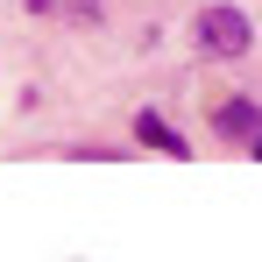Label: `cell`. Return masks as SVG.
Here are the masks:
<instances>
[{"mask_svg": "<svg viewBox=\"0 0 262 262\" xmlns=\"http://www.w3.org/2000/svg\"><path fill=\"white\" fill-rule=\"evenodd\" d=\"M199 50H213V57H241V50H248V21H241L234 7H206V14H199Z\"/></svg>", "mask_w": 262, "mask_h": 262, "instance_id": "6da1fadb", "label": "cell"}, {"mask_svg": "<svg viewBox=\"0 0 262 262\" xmlns=\"http://www.w3.org/2000/svg\"><path fill=\"white\" fill-rule=\"evenodd\" d=\"M220 128L241 135V142H255V135H262V114L248 106V99H227V106H220Z\"/></svg>", "mask_w": 262, "mask_h": 262, "instance_id": "7a4b0ae2", "label": "cell"}, {"mask_svg": "<svg viewBox=\"0 0 262 262\" xmlns=\"http://www.w3.org/2000/svg\"><path fill=\"white\" fill-rule=\"evenodd\" d=\"M135 135H142L149 149H163V156H184V135L163 128V114H142V121H135Z\"/></svg>", "mask_w": 262, "mask_h": 262, "instance_id": "3957f363", "label": "cell"}]
</instances>
